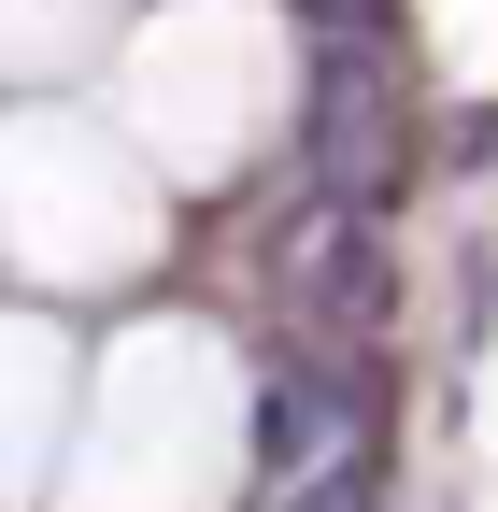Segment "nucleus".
I'll list each match as a JSON object with an SVG mask.
<instances>
[{
	"label": "nucleus",
	"instance_id": "f03ea898",
	"mask_svg": "<svg viewBox=\"0 0 498 512\" xmlns=\"http://www.w3.org/2000/svg\"><path fill=\"white\" fill-rule=\"evenodd\" d=\"M328 456H356V399H328L314 370H271L257 384V484H299Z\"/></svg>",
	"mask_w": 498,
	"mask_h": 512
},
{
	"label": "nucleus",
	"instance_id": "20e7f679",
	"mask_svg": "<svg viewBox=\"0 0 498 512\" xmlns=\"http://www.w3.org/2000/svg\"><path fill=\"white\" fill-rule=\"evenodd\" d=\"M314 29H385V0H299Z\"/></svg>",
	"mask_w": 498,
	"mask_h": 512
},
{
	"label": "nucleus",
	"instance_id": "f257e3e1",
	"mask_svg": "<svg viewBox=\"0 0 498 512\" xmlns=\"http://www.w3.org/2000/svg\"><path fill=\"white\" fill-rule=\"evenodd\" d=\"M299 157H314V200H385L399 171V86H385V29H328L314 100H299Z\"/></svg>",
	"mask_w": 498,
	"mask_h": 512
},
{
	"label": "nucleus",
	"instance_id": "7ed1b4c3",
	"mask_svg": "<svg viewBox=\"0 0 498 512\" xmlns=\"http://www.w3.org/2000/svg\"><path fill=\"white\" fill-rule=\"evenodd\" d=\"M271 512H370V456H328V470L271 484Z\"/></svg>",
	"mask_w": 498,
	"mask_h": 512
}]
</instances>
